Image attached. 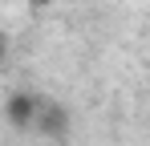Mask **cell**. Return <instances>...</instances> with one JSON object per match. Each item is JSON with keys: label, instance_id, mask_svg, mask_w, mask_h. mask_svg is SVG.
<instances>
[{"label": "cell", "instance_id": "obj_1", "mask_svg": "<svg viewBox=\"0 0 150 146\" xmlns=\"http://www.w3.org/2000/svg\"><path fill=\"white\" fill-rule=\"evenodd\" d=\"M65 126H69V114H65V106H57V101H41L37 106V134H49V138H57V134H65Z\"/></svg>", "mask_w": 150, "mask_h": 146}, {"label": "cell", "instance_id": "obj_2", "mask_svg": "<svg viewBox=\"0 0 150 146\" xmlns=\"http://www.w3.org/2000/svg\"><path fill=\"white\" fill-rule=\"evenodd\" d=\"M37 106H41V97H33V94L8 97V122H12L16 130H33V126H37Z\"/></svg>", "mask_w": 150, "mask_h": 146}, {"label": "cell", "instance_id": "obj_3", "mask_svg": "<svg viewBox=\"0 0 150 146\" xmlns=\"http://www.w3.org/2000/svg\"><path fill=\"white\" fill-rule=\"evenodd\" d=\"M4 57H8V37L0 33V65H4Z\"/></svg>", "mask_w": 150, "mask_h": 146}, {"label": "cell", "instance_id": "obj_4", "mask_svg": "<svg viewBox=\"0 0 150 146\" xmlns=\"http://www.w3.org/2000/svg\"><path fill=\"white\" fill-rule=\"evenodd\" d=\"M33 4H37V8H41V4H49V0H33Z\"/></svg>", "mask_w": 150, "mask_h": 146}]
</instances>
